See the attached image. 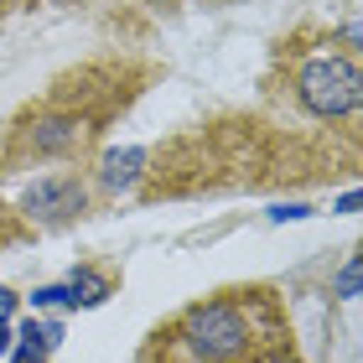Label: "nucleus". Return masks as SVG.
<instances>
[{"instance_id":"423d86ee","label":"nucleus","mask_w":363,"mask_h":363,"mask_svg":"<svg viewBox=\"0 0 363 363\" xmlns=\"http://www.w3.org/2000/svg\"><path fill=\"white\" fill-rule=\"evenodd\" d=\"M21 337H26V342H21V353H16V363H42V353H47V348H42V342L31 337V333H21Z\"/></svg>"},{"instance_id":"7ed1b4c3","label":"nucleus","mask_w":363,"mask_h":363,"mask_svg":"<svg viewBox=\"0 0 363 363\" xmlns=\"http://www.w3.org/2000/svg\"><path fill=\"white\" fill-rule=\"evenodd\" d=\"M296 99L317 114V120H342L358 109L363 99V78H358V57L353 52H317L296 68Z\"/></svg>"},{"instance_id":"39448f33","label":"nucleus","mask_w":363,"mask_h":363,"mask_svg":"<svg viewBox=\"0 0 363 363\" xmlns=\"http://www.w3.org/2000/svg\"><path fill=\"white\" fill-rule=\"evenodd\" d=\"M135 167H145V151H120V156H109V161H104V182H109V187L135 182V177H140Z\"/></svg>"},{"instance_id":"1a4fd4ad","label":"nucleus","mask_w":363,"mask_h":363,"mask_svg":"<svg viewBox=\"0 0 363 363\" xmlns=\"http://www.w3.org/2000/svg\"><path fill=\"white\" fill-rule=\"evenodd\" d=\"M31 0H0V16H11V11H26Z\"/></svg>"},{"instance_id":"20e7f679","label":"nucleus","mask_w":363,"mask_h":363,"mask_svg":"<svg viewBox=\"0 0 363 363\" xmlns=\"http://www.w3.org/2000/svg\"><path fill=\"white\" fill-rule=\"evenodd\" d=\"M84 203H89L84 182H78L73 172H52V177H42L37 187H31V192L21 197V213L62 223V218H73V213H84Z\"/></svg>"},{"instance_id":"6e6552de","label":"nucleus","mask_w":363,"mask_h":363,"mask_svg":"<svg viewBox=\"0 0 363 363\" xmlns=\"http://www.w3.org/2000/svg\"><path fill=\"white\" fill-rule=\"evenodd\" d=\"M11 311H16V296H11L6 286H0V322H6V317H11Z\"/></svg>"},{"instance_id":"0eeeda50","label":"nucleus","mask_w":363,"mask_h":363,"mask_svg":"<svg viewBox=\"0 0 363 363\" xmlns=\"http://www.w3.org/2000/svg\"><path fill=\"white\" fill-rule=\"evenodd\" d=\"M353 291H358V265L342 270V296H353Z\"/></svg>"},{"instance_id":"f03ea898","label":"nucleus","mask_w":363,"mask_h":363,"mask_svg":"<svg viewBox=\"0 0 363 363\" xmlns=\"http://www.w3.org/2000/svg\"><path fill=\"white\" fill-rule=\"evenodd\" d=\"M291 348L286 311L270 291H223L213 301L187 306L177 322L151 333V353L161 363H275Z\"/></svg>"},{"instance_id":"9d476101","label":"nucleus","mask_w":363,"mask_h":363,"mask_svg":"<svg viewBox=\"0 0 363 363\" xmlns=\"http://www.w3.org/2000/svg\"><path fill=\"white\" fill-rule=\"evenodd\" d=\"M6 348H11V327L0 322V353H6Z\"/></svg>"},{"instance_id":"f257e3e1","label":"nucleus","mask_w":363,"mask_h":363,"mask_svg":"<svg viewBox=\"0 0 363 363\" xmlns=\"http://www.w3.org/2000/svg\"><path fill=\"white\" fill-rule=\"evenodd\" d=\"M140 73L125 62H94L68 78H57L52 89L11 120L6 145H0V172L37 167V161H73L99 140L109 114H120L135 99Z\"/></svg>"}]
</instances>
